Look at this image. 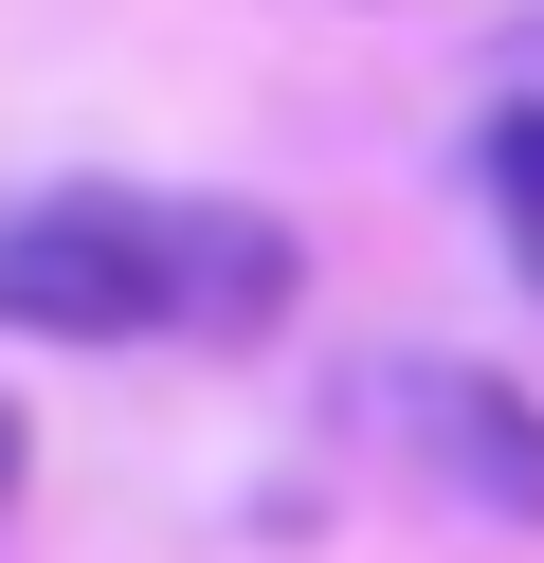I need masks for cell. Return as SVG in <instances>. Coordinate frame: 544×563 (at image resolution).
Here are the masks:
<instances>
[{"label":"cell","instance_id":"1","mask_svg":"<svg viewBox=\"0 0 544 563\" xmlns=\"http://www.w3.org/2000/svg\"><path fill=\"white\" fill-rule=\"evenodd\" d=\"M309 291V236L254 200H164V183H36L0 200V328L36 345H254Z\"/></svg>","mask_w":544,"mask_h":563},{"label":"cell","instance_id":"2","mask_svg":"<svg viewBox=\"0 0 544 563\" xmlns=\"http://www.w3.org/2000/svg\"><path fill=\"white\" fill-rule=\"evenodd\" d=\"M381 418L418 437V473L454 490V509L544 527V400H526V382H490V364H399V382H381Z\"/></svg>","mask_w":544,"mask_h":563},{"label":"cell","instance_id":"3","mask_svg":"<svg viewBox=\"0 0 544 563\" xmlns=\"http://www.w3.org/2000/svg\"><path fill=\"white\" fill-rule=\"evenodd\" d=\"M471 183H490V236H508V273L544 291V91H508V110L471 128Z\"/></svg>","mask_w":544,"mask_h":563},{"label":"cell","instance_id":"4","mask_svg":"<svg viewBox=\"0 0 544 563\" xmlns=\"http://www.w3.org/2000/svg\"><path fill=\"white\" fill-rule=\"evenodd\" d=\"M19 454H36V418H19V400H0V509H19Z\"/></svg>","mask_w":544,"mask_h":563}]
</instances>
